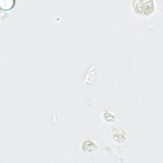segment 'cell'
I'll list each match as a JSON object with an SVG mask.
<instances>
[{
	"mask_svg": "<svg viewBox=\"0 0 163 163\" xmlns=\"http://www.w3.org/2000/svg\"><path fill=\"white\" fill-rule=\"evenodd\" d=\"M14 1H10V0H5V1H1V8L4 10H8L11 8L14 5Z\"/></svg>",
	"mask_w": 163,
	"mask_h": 163,
	"instance_id": "cell-1",
	"label": "cell"
}]
</instances>
